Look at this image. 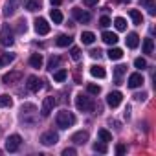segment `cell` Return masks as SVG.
<instances>
[{
    "instance_id": "cell-1",
    "label": "cell",
    "mask_w": 156,
    "mask_h": 156,
    "mask_svg": "<svg viewBox=\"0 0 156 156\" xmlns=\"http://www.w3.org/2000/svg\"><path fill=\"white\" fill-rule=\"evenodd\" d=\"M55 121H57V127L59 129H68V127H72L75 123V116L72 112H68V110H61L57 114V119Z\"/></svg>"
},
{
    "instance_id": "cell-2",
    "label": "cell",
    "mask_w": 156,
    "mask_h": 156,
    "mask_svg": "<svg viewBox=\"0 0 156 156\" xmlns=\"http://www.w3.org/2000/svg\"><path fill=\"white\" fill-rule=\"evenodd\" d=\"M75 107H77V110L90 112V110H94V101H92L88 96H85V94H79V96L75 98Z\"/></svg>"
},
{
    "instance_id": "cell-3",
    "label": "cell",
    "mask_w": 156,
    "mask_h": 156,
    "mask_svg": "<svg viewBox=\"0 0 156 156\" xmlns=\"http://www.w3.org/2000/svg\"><path fill=\"white\" fill-rule=\"evenodd\" d=\"M20 143H22V138H20L19 134H11V136H8V140H6V151H8V152H17L19 147H20Z\"/></svg>"
},
{
    "instance_id": "cell-4",
    "label": "cell",
    "mask_w": 156,
    "mask_h": 156,
    "mask_svg": "<svg viewBox=\"0 0 156 156\" xmlns=\"http://www.w3.org/2000/svg\"><path fill=\"white\" fill-rule=\"evenodd\" d=\"M0 42L4 46H13L15 39H13V31L9 30V26H4L2 31H0Z\"/></svg>"
},
{
    "instance_id": "cell-5",
    "label": "cell",
    "mask_w": 156,
    "mask_h": 156,
    "mask_svg": "<svg viewBox=\"0 0 156 156\" xmlns=\"http://www.w3.org/2000/svg\"><path fill=\"white\" fill-rule=\"evenodd\" d=\"M55 105H57V99H55L53 96H48V98H44V101H42V108H41L42 116H50V112L55 108Z\"/></svg>"
},
{
    "instance_id": "cell-6",
    "label": "cell",
    "mask_w": 156,
    "mask_h": 156,
    "mask_svg": "<svg viewBox=\"0 0 156 156\" xmlns=\"http://www.w3.org/2000/svg\"><path fill=\"white\" fill-rule=\"evenodd\" d=\"M57 141H59V134H57V132H53V130H48V132H44V134L41 136V143H42V145H46V147L55 145Z\"/></svg>"
},
{
    "instance_id": "cell-7",
    "label": "cell",
    "mask_w": 156,
    "mask_h": 156,
    "mask_svg": "<svg viewBox=\"0 0 156 156\" xmlns=\"http://www.w3.org/2000/svg\"><path fill=\"white\" fill-rule=\"evenodd\" d=\"M22 4V0H8L4 6V17H11L15 15V11L19 9V6Z\"/></svg>"
},
{
    "instance_id": "cell-8",
    "label": "cell",
    "mask_w": 156,
    "mask_h": 156,
    "mask_svg": "<svg viewBox=\"0 0 156 156\" xmlns=\"http://www.w3.org/2000/svg\"><path fill=\"white\" fill-rule=\"evenodd\" d=\"M26 87H28V90H31V92H39V90L42 88V81L39 79L37 75H30V77H28Z\"/></svg>"
},
{
    "instance_id": "cell-9",
    "label": "cell",
    "mask_w": 156,
    "mask_h": 156,
    "mask_svg": "<svg viewBox=\"0 0 156 156\" xmlns=\"http://www.w3.org/2000/svg\"><path fill=\"white\" fill-rule=\"evenodd\" d=\"M35 31H37L39 35H48V33H50V24H48V20H46V19H37V20H35Z\"/></svg>"
},
{
    "instance_id": "cell-10",
    "label": "cell",
    "mask_w": 156,
    "mask_h": 156,
    "mask_svg": "<svg viewBox=\"0 0 156 156\" xmlns=\"http://www.w3.org/2000/svg\"><path fill=\"white\" fill-rule=\"evenodd\" d=\"M121 99H123V96H121V92H110L108 96H107V105L108 107H112V108H116V107H119V103H121Z\"/></svg>"
},
{
    "instance_id": "cell-11",
    "label": "cell",
    "mask_w": 156,
    "mask_h": 156,
    "mask_svg": "<svg viewBox=\"0 0 156 156\" xmlns=\"http://www.w3.org/2000/svg\"><path fill=\"white\" fill-rule=\"evenodd\" d=\"M72 13H73V19L77 20V22H90V13H87V11H83V9H79V8H73L72 9Z\"/></svg>"
},
{
    "instance_id": "cell-12",
    "label": "cell",
    "mask_w": 156,
    "mask_h": 156,
    "mask_svg": "<svg viewBox=\"0 0 156 156\" xmlns=\"http://www.w3.org/2000/svg\"><path fill=\"white\" fill-rule=\"evenodd\" d=\"M127 85H129V88H138V87H141V85H143V75H141V73H132V75H129Z\"/></svg>"
},
{
    "instance_id": "cell-13",
    "label": "cell",
    "mask_w": 156,
    "mask_h": 156,
    "mask_svg": "<svg viewBox=\"0 0 156 156\" xmlns=\"http://www.w3.org/2000/svg\"><path fill=\"white\" fill-rule=\"evenodd\" d=\"M72 141H73L75 145H83V143H87V141H88V132H87V130L75 132V134L72 136Z\"/></svg>"
},
{
    "instance_id": "cell-14",
    "label": "cell",
    "mask_w": 156,
    "mask_h": 156,
    "mask_svg": "<svg viewBox=\"0 0 156 156\" xmlns=\"http://www.w3.org/2000/svg\"><path fill=\"white\" fill-rule=\"evenodd\" d=\"M101 39H103V42H105V44H110V46H114V44L119 41V39H118V35H116V33H112V31H103Z\"/></svg>"
},
{
    "instance_id": "cell-15",
    "label": "cell",
    "mask_w": 156,
    "mask_h": 156,
    "mask_svg": "<svg viewBox=\"0 0 156 156\" xmlns=\"http://www.w3.org/2000/svg\"><path fill=\"white\" fill-rule=\"evenodd\" d=\"M20 77H22V73H20V72H9V73H4L2 81H4L6 85H9V83H15V81H19Z\"/></svg>"
},
{
    "instance_id": "cell-16",
    "label": "cell",
    "mask_w": 156,
    "mask_h": 156,
    "mask_svg": "<svg viewBox=\"0 0 156 156\" xmlns=\"http://www.w3.org/2000/svg\"><path fill=\"white\" fill-rule=\"evenodd\" d=\"M24 6L28 11H37L42 8V0H24Z\"/></svg>"
},
{
    "instance_id": "cell-17",
    "label": "cell",
    "mask_w": 156,
    "mask_h": 156,
    "mask_svg": "<svg viewBox=\"0 0 156 156\" xmlns=\"http://www.w3.org/2000/svg\"><path fill=\"white\" fill-rule=\"evenodd\" d=\"M125 41H127V46L132 48V50L138 48V44H140V37H138V33H129Z\"/></svg>"
},
{
    "instance_id": "cell-18",
    "label": "cell",
    "mask_w": 156,
    "mask_h": 156,
    "mask_svg": "<svg viewBox=\"0 0 156 156\" xmlns=\"http://www.w3.org/2000/svg\"><path fill=\"white\" fill-rule=\"evenodd\" d=\"M129 15H130L132 22H134L136 26H141V24H143V15H141L138 9H130V11H129Z\"/></svg>"
},
{
    "instance_id": "cell-19",
    "label": "cell",
    "mask_w": 156,
    "mask_h": 156,
    "mask_svg": "<svg viewBox=\"0 0 156 156\" xmlns=\"http://www.w3.org/2000/svg\"><path fill=\"white\" fill-rule=\"evenodd\" d=\"M123 57V50L121 48H110L108 50V59L110 61H119Z\"/></svg>"
},
{
    "instance_id": "cell-20",
    "label": "cell",
    "mask_w": 156,
    "mask_h": 156,
    "mask_svg": "<svg viewBox=\"0 0 156 156\" xmlns=\"http://www.w3.org/2000/svg\"><path fill=\"white\" fill-rule=\"evenodd\" d=\"M90 73L94 75V77H99V79H103V77L107 75V72H105V68L103 66H90Z\"/></svg>"
},
{
    "instance_id": "cell-21",
    "label": "cell",
    "mask_w": 156,
    "mask_h": 156,
    "mask_svg": "<svg viewBox=\"0 0 156 156\" xmlns=\"http://www.w3.org/2000/svg\"><path fill=\"white\" fill-rule=\"evenodd\" d=\"M55 42H57V46L66 48V46H70V44H72V37H70V35H59Z\"/></svg>"
},
{
    "instance_id": "cell-22",
    "label": "cell",
    "mask_w": 156,
    "mask_h": 156,
    "mask_svg": "<svg viewBox=\"0 0 156 156\" xmlns=\"http://www.w3.org/2000/svg\"><path fill=\"white\" fill-rule=\"evenodd\" d=\"M98 138H99V141H105V143L112 141V134H110L107 129H99V130H98Z\"/></svg>"
},
{
    "instance_id": "cell-23",
    "label": "cell",
    "mask_w": 156,
    "mask_h": 156,
    "mask_svg": "<svg viewBox=\"0 0 156 156\" xmlns=\"http://www.w3.org/2000/svg\"><path fill=\"white\" fill-rule=\"evenodd\" d=\"M30 64H31L33 68H41V66H42V55H41V53H33V55L30 57Z\"/></svg>"
},
{
    "instance_id": "cell-24",
    "label": "cell",
    "mask_w": 156,
    "mask_h": 156,
    "mask_svg": "<svg viewBox=\"0 0 156 156\" xmlns=\"http://www.w3.org/2000/svg\"><path fill=\"white\" fill-rule=\"evenodd\" d=\"M81 41H83V44H92L96 41V35L92 31H83L81 33Z\"/></svg>"
},
{
    "instance_id": "cell-25",
    "label": "cell",
    "mask_w": 156,
    "mask_h": 156,
    "mask_svg": "<svg viewBox=\"0 0 156 156\" xmlns=\"http://www.w3.org/2000/svg\"><path fill=\"white\" fill-rule=\"evenodd\" d=\"M152 51H154V42H152V39H145V41H143V53L152 55Z\"/></svg>"
},
{
    "instance_id": "cell-26",
    "label": "cell",
    "mask_w": 156,
    "mask_h": 156,
    "mask_svg": "<svg viewBox=\"0 0 156 156\" xmlns=\"http://www.w3.org/2000/svg\"><path fill=\"white\" fill-rule=\"evenodd\" d=\"M66 75H68L66 70H57V72L53 73V81H55V83H62V81L66 79Z\"/></svg>"
},
{
    "instance_id": "cell-27",
    "label": "cell",
    "mask_w": 156,
    "mask_h": 156,
    "mask_svg": "<svg viewBox=\"0 0 156 156\" xmlns=\"http://www.w3.org/2000/svg\"><path fill=\"white\" fill-rule=\"evenodd\" d=\"M50 17H51V20H53V24H61V22H62V13H61L59 9H51V11H50Z\"/></svg>"
},
{
    "instance_id": "cell-28",
    "label": "cell",
    "mask_w": 156,
    "mask_h": 156,
    "mask_svg": "<svg viewBox=\"0 0 156 156\" xmlns=\"http://www.w3.org/2000/svg\"><path fill=\"white\" fill-rule=\"evenodd\" d=\"M114 26H116L118 31H125V30H127V22H125V19H121V17H118V19L114 20Z\"/></svg>"
},
{
    "instance_id": "cell-29",
    "label": "cell",
    "mask_w": 156,
    "mask_h": 156,
    "mask_svg": "<svg viewBox=\"0 0 156 156\" xmlns=\"http://www.w3.org/2000/svg\"><path fill=\"white\" fill-rule=\"evenodd\" d=\"M59 62H61V57H57V55H55V57H51V59L48 61V70H50V72H53V70L59 66Z\"/></svg>"
},
{
    "instance_id": "cell-30",
    "label": "cell",
    "mask_w": 156,
    "mask_h": 156,
    "mask_svg": "<svg viewBox=\"0 0 156 156\" xmlns=\"http://www.w3.org/2000/svg\"><path fill=\"white\" fill-rule=\"evenodd\" d=\"M11 105H13V99H11L8 94L0 96V107H2V108H4V107H11Z\"/></svg>"
},
{
    "instance_id": "cell-31",
    "label": "cell",
    "mask_w": 156,
    "mask_h": 156,
    "mask_svg": "<svg viewBox=\"0 0 156 156\" xmlns=\"http://www.w3.org/2000/svg\"><path fill=\"white\" fill-rule=\"evenodd\" d=\"M13 59H15V55H13V53H4L2 57H0V66H4V64H9Z\"/></svg>"
},
{
    "instance_id": "cell-32",
    "label": "cell",
    "mask_w": 156,
    "mask_h": 156,
    "mask_svg": "<svg viewBox=\"0 0 156 156\" xmlns=\"http://www.w3.org/2000/svg\"><path fill=\"white\" fill-rule=\"evenodd\" d=\"M20 110H22L24 114H31V112H35V110H37V107H35V105H31V103H24V105L20 107Z\"/></svg>"
},
{
    "instance_id": "cell-33",
    "label": "cell",
    "mask_w": 156,
    "mask_h": 156,
    "mask_svg": "<svg viewBox=\"0 0 156 156\" xmlns=\"http://www.w3.org/2000/svg\"><path fill=\"white\" fill-rule=\"evenodd\" d=\"M143 4L147 6V11L151 15H156V6H154V0H143Z\"/></svg>"
},
{
    "instance_id": "cell-34",
    "label": "cell",
    "mask_w": 156,
    "mask_h": 156,
    "mask_svg": "<svg viewBox=\"0 0 156 156\" xmlns=\"http://www.w3.org/2000/svg\"><path fill=\"white\" fill-rule=\"evenodd\" d=\"M87 90H88V94H94V96H98V94L101 92V87H99V85H94V83H90V85L87 87Z\"/></svg>"
},
{
    "instance_id": "cell-35",
    "label": "cell",
    "mask_w": 156,
    "mask_h": 156,
    "mask_svg": "<svg viewBox=\"0 0 156 156\" xmlns=\"http://www.w3.org/2000/svg\"><path fill=\"white\" fill-rule=\"evenodd\" d=\"M94 151H96V152H101V154H105L108 149H107V143H105V141H101V143H96V145H94Z\"/></svg>"
},
{
    "instance_id": "cell-36",
    "label": "cell",
    "mask_w": 156,
    "mask_h": 156,
    "mask_svg": "<svg viewBox=\"0 0 156 156\" xmlns=\"http://www.w3.org/2000/svg\"><path fill=\"white\" fill-rule=\"evenodd\" d=\"M70 55H72V59H73V61H79V59H81V50L73 46V48L70 50Z\"/></svg>"
},
{
    "instance_id": "cell-37",
    "label": "cell",
    "mask_w": 156,
    "mask_h": 156,
    "mask_svg": "<svg viewBox=\"0 0 156 156\" xmlns=\"http://www.w3.org/2000/svg\"><path fill=\"white\" fill-rule=\"evenodd\" d=\"M134 66L140 68V70H143V68H147V61H145L143 57H138V59L134 61Z\"/></svg>"
},
{
    "instance_id": "cell-38",
    "label": "cell",
    "mask_w": 156,
    "mask_h": 156,
    "mask_svg": "<svg viewBox=\"0 0 156 156\" xmlns=\"http://www.w3.org/2000/svg\"><path fill=\"white\" fill-rule=\"evenodd\" d=\"M99 26H101V28H108V26H110V19H108L107 15H103V17L99 19Z\"/></svg>"
},
{
    "instance_id": "cell-39",
    "label": "cell",
    "mask_w": 156,
    "mask_h": 156,
    "mask_svg": "<svg viewBox=\"0 0 156 156\" xmlns=\"http://www.w3.org/2000/svg\"><path fill=\"white\" fill-rule=\"evenodd\" d=\"M114 72H116V75L119 77V75H123V73L127 72V66H123V64H119V66H116V70H114Z\"/></svg>"
},
{
    "instance_id": "cell-40",
    "label": "cell",
    "mask_w": 156,
    "mask_h": 156,
    "mask_svg": "<svg viewBox=\"0 0 156 156\" xmlns=\"http://www.w3.org/2000/svg\"><path fill=\"white\" fill-rule=\"evenodd\" d=\"M28 26H26V20H19V33H26Z\"/></svg>"
},
{
    "instance_id": "cell-41",
    "label": "cell",
    "mask_w": 156,
    "mask_h": 156,
    "mask_svg": "<svg viewBox=\"0 0 156 156\" xmlns=\"http://www.w3.org/2000/svg\"><path fill=\"white\" fill-rule=\"evenodd\" d=\"M75 154V149H64L62 151V156H73Z\"/></svg>"
},
{
    "instance_id": "cell-42",
    "label": "cell",
    "mask_w": 156,
    "mask_h": 156,
    "mask_svg": "<svg viewBox=\"0 0 156 156\" xmlns=\"http://www.w3.org/2000/svg\"><path fill=\"white\" fill-rule=\"evenodd\" d=\"M134 98H136L138 101H145V99H147V94H145V92H141V94H136Z\"/></svg>"
},
{
    "instance_id": "cell-43",
    "label": "cell",
    "mask_w": 156,
    "mask_h": 156,
    "mask_svg": "<svg viewBox=\"0 0 156 156\" xmlns=\"http://www.w3.org/2000/svg\"><path fill=\"white\" fill-rule=\"evenodd\" d=\"M83 2H85V6L92 8V6H96V4H98V0H83Z\"/></svg>"
},
{
    "instance_id": "cell-44",
    "label": "cell",
    "mask_w": 156,
    "mask_h": 156,
    "mask_svg": "<svg viewBox=\"0 0 156 156\" xmlns=\"http://www.w3.org/2000/svg\"><path fill=\"white\" fill-rule=\"evenodd\" d=\"M125 151H127L125 145H118V147H116V152H118V154H125Z\"/></svg>"
},
{
    "instance_id": "cell-45",
    "label": "cell",
    "mask_w": 156,
    "mask_h": 156,
    "mask_svg": "<svg viewBox=\"0 0 156 156\" xmlns=\"http://www.w3.org/2000/svg\"><path fill=\"white\" fill-rule=\"evenodd\" d=\"M90 55H92L94 59H98V57L101 55V51H99V50H92V51H90Z\"/></svg>"
},
{
    "instance_id": "cell-46",
    "label": "cell",
    "mask_w": 156,
    "mask_h": 156,
    "mask_svg": "<svg viewBox=\"0 0 156 156\" xmlns=\"http://www.w3.org/2000/svg\"><path fill=\"white\" fill-rule=\"evenodd\" d=\"M50 2H51L53 6H61V4H62V0H50Z\"/></svg>"
},
{
    "instance_id": "cell-47",
    "label": "cell",
    "mask_w": 156,
    "mask_h": 156,
    "mask_svg": "<svg viewBox=\"0 0 156 156\" xmlns=\"http://www.w3.org/2000/svg\"><path fill=\"white\" fill-rule=\"evenodd\" d=\"M125 118H127V119L130 118V107H127V108H125Z\"/></svg>"
},
{
    "instance_id": "cell-48",
    "label": "cell",
    "mask_w": 156,
    "mask_h": 156,
    "mask_svg": "<svg viewBox=\"0 0 156 156\" xmlns=\"http://www.w3.org/2000/svg\"><path fill=\"white\" fill-rule=\"evenodd\" d=\"M119 2H130V0H119Z\"/></svg>"
},
{
    "instance_id": "cell-49",
    "label": "cell",
    "mask_w": 156,
    "mask_h": 156,
    "mask_svg": "<svg viewBox=\"0 0 156 156\" xmlns=\"http://www.w3.org/2000/svg\"><path fill=\"white\" fill-rule=\"evenodd\" d=\"M0 154H2V151H0Z\"/></svg>"
}]
</instances>
